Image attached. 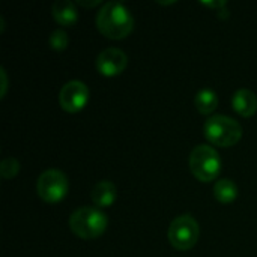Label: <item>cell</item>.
Listing matches in <instances>:
<instances>
[{"instance_id": "6da1fadb", "label": "cell", "mask_w": 257, "mask_h": 257, "mask_svg": "<svg viewBox=\"0 0 257 257\" xmlns=\"http://www.w3.org/2000/svg\"><path fill=\"white\" fill-rule=\"evenodd\" d=\"M96 27L110 39H123L131 33L134 27V18L123 3L108 2L96 15Z\"/></svg>"}, {"instance_id": "7a4b0ae2", "label": "cell", "mask_w": 257, "mask_h": 257, "mask_svg": "<svg viewBox=\"0 0 257 257\" xmlns=\"http://www.w3.org/2000/svg\"><path fill=\"white\" fill-rule=\"evenodd\" d=\"M107 215L98 208H80L69 217V229L81 239H95L107 229Z\"/></svg>"}, {"instance_id": "3957f363", "label": "cell", "mask_w": 257, "mask_h": 257, "mask_svg": "<svg viewBox=\"0 0 257 257\" xmlns=\"http://www.w3.org/2000/svg\"><path fill=\"white\" fill-rule=\"evenodd\" d=\"M203 133H205V137L212 145H217L220 148L235 146L242 137L241 125L235 119L229 116H223V114L209 117L205 122Z\"/></svg>"}, {"instance_id": "277c9868", "label": "cell", "mask_w": 257, "mask_h": 257, "mask_svg": "<svg viewBox=\"0 0 257 257\" xmlns=\"http://www.w3.org/2000/svg\"><path fill=\"white\" fill-rule=\"evenodd\" d=\"M190 169L191 173L202 182L217 179L221 169L218 152L208 145H199L190 155Z\"/></svg>"}, {"instance_id": "5b68a950", "label": "cell", "mask_w": 257, "mask_h": 257, "mask_svg": "<svg viewBox=\"0 0 257 257\" xmlns=\"http://www.w3.org/2000/svg\"><path fill=\"white\" fill-rule=\"evenodd\" d=\"M200 229L197 221L191 215H181L175 218L169 227V242L181 251L191 250L199 241Z\"/></svg>"}, {"instance_id": "8992f818", "label": "cell", "mask_w": 257, "mask_h": 257, "mask_svg": "<svg viewBox=\"0 0 257 257\" xmlns=\"http://www.w3.org/2000/svg\"><path fill=\"white\" fill-rule=\"evenodd\" d=\"M69 184L65 173H62L57 169H48L45 170L36 182V191L38 196L45 203H59L63 200L68 194Z\"/></svg>"}, {"instance_id": "52a82bcc", "label": "cell", "mask_w": 257, "mask_h": 257, "mask_svg": "<svg viewBox=\"0 0 257 257\" xmlns=\"http://www.w3.org/2000/svg\"><path fill=\"white\" fill-rule=\"evenodd\" d=\"M89 101V89L83 81L72 80L63 84L59 92V104L68 113L81 111Z\"/></svg>"}, {"instance_id": "ba28073f", "label": "cell", "mask_w": 257, "mask_h": 257, "mask_svg": "<svg viewBox=\"0 0 257 257\" xmlns=\"http://www.w3.org/2000/svg\"><path fill=\"white\" fill-rule=\"evenodd\" d=\"M95 65H96V69L101 75L116 77V75L122 74L123 69L126 68L128 57L122 50H119L116 47H110V48H105L104 51L99 53Z\"/></svg>"}, {"instance_id": "9c48e42d", "label": "cell", "mask_w": 257, "mask_h": 257, "mask_svg": "<svg viewBox=\"0 0 257 257\" xmlns=\"http://www.w3.org/2000/svg\"><path fill=\"white\" fill-rule=\"evenodd\" d=\"M90 197L96 208H110L117 199V190L113 182L101 181L93 187Z\"/></svg>"}, {"instance_id": "30bf717a", "label": "cell", "mask_w": 257, "mask_h": 257, "mask_svg": "<svg viewBox=\"0 0 257 257\" xmlns=\"http://www.w3.org/2000/svg\"><path fill=\"white\" fill-rule=\"evenodd\" d=\"M232 107L238 114L250 117L257 111V96L248 89L236 90L232 98Z\"/></svg>"}, {"instance_id": "8fae6325", "label": "cell", "mask_w": 257, "mask_h": 257, "mask_svg": "<svg viewBox=\"0 0 257 257\" xmlns=\"http://www.w3.org/2000/svg\"><path fill=\"white\" fill-rule=\"evenodd\" d=\"M53 17L54 20L65 27H71L77 23L78 20V12L77 8L72 2L69 0H57L53 5Z\"/></svg>"}, {"instance_id": "7c38bea8", "label": "cell", "mask_w": 257, "mask_h": 257, "mask_svg": "<svg viewBox=\"0 0 257 257\" xmlns=\"http://www.w3.org/2000/svg\"><path fill=\"white\" fill-rule=\"evenodd\" d=\"M214 196L220 203L229 205L238 197V187L230 179H220L214 187Z\"/></svg>"}, {"instance_id": "4fadbf2b", "label": "cell", "mask_w": 257, "mask_h": 257, "mask_svg": "<svg viewBox=\"0 0 257 257\" xmlns=\"http://www.w3.org/2000/svg\"><path fill=\"white\" fill-rule=\"evenodd\" d=\"M194 105L199 110L200 114H211L215 111L218 105V96L214 90L211 89H203L200 90L196 98H194Z\"/></svg>"}, {"instance_id": "5bb4252c", "label": "cell", "mask_w": 257, "mask_h": 257, "mask_svg": "<svg viewBox=\"0 0 257 257\" xmlns=\"http://www.w3.org/2000/svg\"><path fill=\"white\" fill-rule=\"evenodd\" d=\"M48 42H50V47H51L54 51H59V53H60V51H63V50L68 47L69 39H68V35H66L63 30L57 29V30H54V32L50 35Z\"/></svg>"}, {"instance_id": "9a60e30c", "label": "cell", "mask_w": 257, "mask_h": 257, "mask_svg": "<svg viewBox=\"0 0 257 257\" xmlns=\"http://www.w3.org/2000/svg\"><path fill=\"white\" fill-rule=\"evenodd\" d=\"M20 172V163L9 157V158H5L2 161V166H0V173L5 179H11L14 176H17V173Z\"/></svg>"}, {"instance_id": "2e32d148", "label": "cell", "mask_w": 257, "mask_h": 257, "mask_svg": "<svg viewBox=\"0 0 257 257\" xmlns=\"http://www.w3.org/2000/svg\"><path fill=\"white\" fill-rule=\"evenodd\" d=\"M0 75H2V98H3L6 95V89H8V75L3 68L0 69Z\"/></svg>"}, {"instance_id": "e0dca14e", "label": "cell", "mask_w": 257, "mask_h": 257, "mask_svg": "<svg viewBox=\"0 0 257 257\" xmlns=\"http://www.w3.org/2000/svg\"><path fill=\"white\" fill-rule=\"evenodd\" d=\"M203 6H209V8H215V9H220V8H224L226 6V2H202Z\"/></svg>"}, {"instance_id": "ac0fdd59", "label": "cell", "mask_w": 257, "mask_h": 257, "mask_svg": "<svg viewBox=\"0 0 257 257\" xmlns=\"http://www.w3.org/2000/svg\"><path fill=\"white\" fill-rule=\"evenodd\" d=\"M78 3L83 5V6H95V5L99 3V0H93V2H90V3H87V2H78Z\"/></svg>"}]
</instances>
